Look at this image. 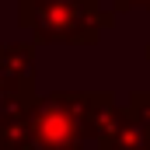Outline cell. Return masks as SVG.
<instances>
[{
    "label": "cell",
    "mask_w": 150,
    "mask_h": 150,
    "mask_svg": "<svg viewBox=\"0 0 150 150\" xmlns=\"http://www.w3.org/2000/svg\"><path fill=\"white\" fill-rule=\"evenodd\" d=\"M7 98H14V80H7L4 70H0V119H4V108H7Z\"/></svg>",
    "instance_id": "6da1fadb"
}]
</instances>
